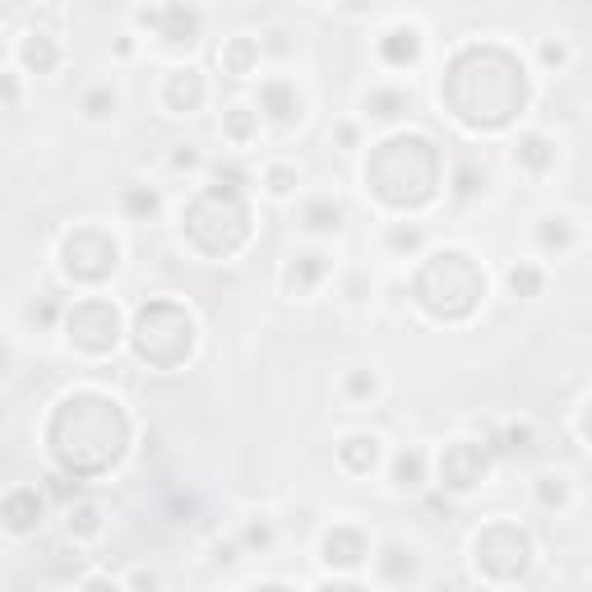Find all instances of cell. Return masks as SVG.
I'll list each match as a JSON object with an SVG mask.
<instances>
[{
    "label": "cell",
    "instance_id": "6da1fadb",
    "mask_svg": "<svg viewBox=\"0 0 592 592\" xmlns=\"http://www.w3.org/2000/svg\"><path fill=\"white\" fill-rule=\"evenodd\" d=\"M0 97H5V102H14V79H10V74L0 79Z\"/></svg>",
    "mask_w": 592,
    "mask_h": 592
}]
</instances>
